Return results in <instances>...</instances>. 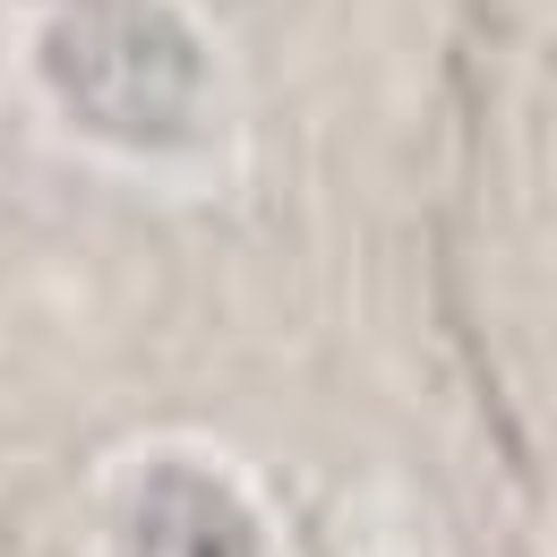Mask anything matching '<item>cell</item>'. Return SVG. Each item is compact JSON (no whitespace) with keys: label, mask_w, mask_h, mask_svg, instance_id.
<instances>
[{"label":"cell","mask_w":557,"mask_h":557,"mask_svg":"<svg viewBox=\"0 0 557 557\" xmlns=\"http://www.w3.org/2000/svg\"><path fill=\"white\" fill-rule=\"evenodd\" d=\"M52 77L112 138H181L198 112V52L146 0H77L52 26Z\"/></svg>","instance_id":"1"},{"label":"cell","mask_w":557,"mask_h":557,"mask_svg":"<svg viewBox=\"0 0 557 557\" xmlns=\"http://www.w3.org/2000/svg\"><path fill=\"white\" fill-rule=\"evenodd\" d=\"M146 557H240V515L207 481H163L146 506Z\"/></svg>","instance_id":"2"}]
</instances>
